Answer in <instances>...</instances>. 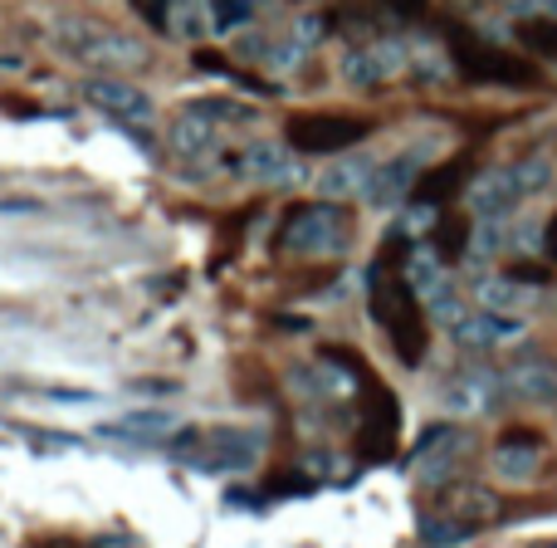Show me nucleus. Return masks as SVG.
I'll list each match as a JSON object with an SVG mask.
<instances>
[{
	"mask_svg": "<svg viewBox=\"0 0 557 548\" xmlns=\"http://www.w3.org/2000/svg\"><path fill=\"white\" fill-rule=\"evenodd\" d=\"M0 211H39V202H0Z\"/></svg>",
	"mask_w": 557,
	"mask_h": 548,
	"instance_id": "obj_34",
	"label": "nucleus"
},
{
	"mask_svg": "<svg viewBox=\"0 0 557 548\" xmlns=\"http://www.w3.org/2000/svg\"><path fill=\"white\" fill-rule=\"evenodd\" d=\"M172 29L186 39L206 35V15H201V0H172Z\"/></svg>",
	"mask_w": 557,
	"mask_h": 548,
	"instance_id": "obj_28",
	"label": "nucleus"
},
{
	"mask_svg": "<svg viewBox=\"0 0 557 548\" xmlns=\"http://www.w3.org/2000/svg\"><path fill=\"white\" fill-rule=\"evenodd\" d=\"M392 441H396V402L392 392L372 387V402H367V416H362V455L367 461H386Z\"/></svg>",
	"mask_w": 557,
	"mask_h": 548,
	"instance_id": "obj_15",
	"label": "nucleus"
},
{
	"mask_svg": "<svg viewBox=\"0 0 557 548\" xmlns=\"http://www.w3.org/2000/svg\"><path fill=\"white\" fill-rule=\"evenodd\" d=\"M196 113H206L215 127H231V123H255V108L240 103V98H196Z\"/></svg>",
	"mask_w": 557,
	"mask_h": 548,
	"instance_id": "obj_24",
	"label": "nucleus"
},
{
	"mask_svg": "<svg viewBox=\"0 0 557 548\" xmlns=\"http://www.w3.org/2000/svg\"><path fill=\"white\" fill-rule=\"evenodd\" d=\"M137 392H176V382H152V377H143V382H137Z\"/></svg>",
	"mask_w": 557,
	"mask_h": 548,
	"instance_id": "obj_33",
	"label": "nucleus"
},
{
	"mask_svg": "<svg viewBox=\"0 0 557 548\" xmlns=\"http://www.w3.org/2000/svg\"><path fill=\"white\" fill-rule=\"evenodd\" d=\"M450 333L460 348H494V343H504V338H519L523 318L499 314V308H484V314H465L460 324H450Z\"/></svg>",
	"mask_w": 557,
	"mask_h": 548,
	"instance_id": "obj_14",
	"label": "nucleus"
},
{
	"mask_svg": "<svg viewBox=\"0 0 557 548\" xmlns=\"http://www.w3.org/2000/svg\"><path fill=\"white\" fill-rule=\"evenodd\" d=\"M255 20V0H211V29L215 35H235Z\"/></svg>",
	"mask_w": 557,
	"mask_h": 548,
	"instance_id": "obj_25",
	"label": "nucleus"
},
{
	"mask_svg": "<svg viewBox=\"0 0 557 548\" xmlns=\"http://www.w3.org/2000/svg\"><path fill=\"white\" fill-rule=\"evenodd\" d=\"M376 167L367 162V157H343V162H333L323 176H318V192L327 196V202H343V196H362L367 182H372Z\"/></svg>",
	"mask_w": 557,
	"mask_h": 548,
	"instance_id": "obj_18",
	"label": "nucleus"
},
{
	"mask_svg": "<svg viewBox=\"0 0 557 548\" xmlns=\"http://www.w3.org/2000/svg\"><path fill=\"white\" fill-rule=\"evenodd\" d=\"M54 39L69 59H78V64L133 69L147 59V49L137 45L133 35H123V29H113V25H98V20H59Z\"/></svg>",
	"mask_w": 557,
	"mask_h": 548,
	"instance_id": "obj_3",
	"label": "nucleus"
},
{
	"mask_svg": "<svg viewBox=\"0 0 557 548\" xmlns=\"http://www.w3.org/2000/svg\"><path fill=\"white\" fill-rule=\"evenodd\" d=\"M367 304H372V318L382 324V333L392 338L396 357L406 367H416L425 357V314H421V294L411 289L406 270L396 275L392 260H376L372 265V284H367Z\"/></svg>",
	"mask_w": 557,
	"mask_h": 548,
	"instance_id": "obj_1",
	"label": "nucleus"
},
{
	"mask_svg": "<svg viewBox=\"0 0 557 548\" xmlns=\"http://www.w3.org/2000/svg\"><path fill=\"white\" fill-rule=\"evenodd\" d=\"M523 39H529V45H539L543 54L557 59V25H523Z\"/></svg>",
	"mask_w": 557,
	"mask_h": 548,
	"instance_id": "obj_30",
	"label": "nucleus"
},
{
	"mask_svg": "<svg viewBox=\"0 0 557 548\" xmlns=\"http://www.w3.org/2000/svg\"><path fill=\"white\" fill-rule=\"evenodd\" d=\"M94 548H133L127 539H103V544H94Z\"/></svg>",
	"mask_w": 557,
	"mask_h": 548,
	"instance_id": "obj_35",
	"label": "nucleus"
},
{
	"mask_svg": "<svg viewBox=\"0 0 557 548\" xmlns=\"http://www.w3.org/2000/svg\"><path fill=\"white\" fill-rule=\"evenodd\" d=\"M509 172H513V182H519V192H523V196L543 192V186L553 182V167L543 162V157H529V162H513Z\"/></svg>",
	"mask_w": 557,
	"mask_h": 548,
	"instance_id": "obj_26",
	"label": "nucleus"
},
{
	"mask_svg": "<svg viewBox=\"0 0 557 548\" xmlns=\"http://www.w3.org/2000/svg\"><path fill=\"white\" fill-rule=\"evenodd\" d=\"M504 251V221H480V231H470V255L474 260H490Z\"/></svg>",
	"mask_w": 557,
	"mask_h": 548,
	"instance_id": "obj_29",
	"label": "nucleus"
},
{
	"mask_svg": "<svg viewBox=\"0 0 557 548\" xmlns=\"http://www.w3.org/2000/svg\"><path fill=\"white\" fill-rule=\"evenodd\" d=\"M465 441H470V436H465L460 426H431V431L416 441V451H411V471L421 475L425 485H441L445 475H450L455 455L465 451Z\"/></svg>",
	"mask_w": 557,
	"mask_h": 548,
	"instance_id": "obj_9",
	"label": "nucleus"
},
{
	"mask_svg": "<svg viewBox=\"0 0 557 548\" xmlns=\"http://www.w3.org/2000/svg\"><path fill=\"white\" fill-rule=\"evenodd\" d=\"M406 279H411V289L425 299V304H435V299L450 294V279H445V260L435 251H416L406 255Z\"/></svg>",
	"mask_w": 557,
	"mask_h": 548,
	"instance_id": "obj_20",
	"label": "nucleus"
},
{
	"mask_svg": "<svg viewBox=\"0 0 557 548\" xmlns=\"http://www.w3.org/2000/svg\"><path fill=\"white\" fill-rule=\"evenodd\" d=\"M172 426H176L172 412H162V406H143V412L123 416V422H108L103 436H113V441H133V446H152V441H162Z\"/></svg>",
	"mask_w": 557,
	"mask_h": 548,
	"instance_id": "obj_17",
	"label": "nucleus"
},
{
	"mask_svg": "<svg viewBox=\"0 0 557 548\" xmlns=\"http://www.w3.org/2000/svg\"><path fill=\"white\" fill-rule=\"evenodd\" d=\"M519 202H523V192H519V182H513L509 167H494V172H484L480 182L470 186V206H474L480 221H504Z\"/></svg>",
	"mask_w": 557,
	"mask_h": 548,
	"instance_id": "obj_12",
	"label": "nucleus"
},
{
	"mask_svg": "<svg viewBox=\"0 0 557 548\" xmlns=\"http://www.w3.org/2000/svg\"><path fill=\"white\" fill-rule=\"evenodd\" d=\"M176 455H182L191 471L201 475H245L255 461H260L264 451V436L260 431H182V441L172 446Z\"/></svg>",
	"mask_w": 557,
	"mask_h": 548,
	"instance_id": "obj_2",
	"label": "nucleus"
},
{
	"mask_svg": "<svg viewBox=\"0 0 557 548\" xmlns=\"http://www.w3.org/2000/svg\"><path fill=\"white\" fill-rule=\"evenodd\" d=\"M455 186H460V162L445 167V172H435V176H425V182H416V196H421L425 206H435V202H445Z\"/></svg>",
	"mask_w": 557,
	"mask_h": 548,
	"instance_id": "obj_27",
	"label": "nucleus"
},
{
	"mask_svg": "<svg viewBox=\"0 0 557 548\" xmlns=\"http://www.w3.org/2000/svg\"><path fill=\"white\" fill-rule=\"evenodd\" d=\"M221 133H225V127H215L211 118L196 113V108L186 103L182 113H176V123H172V153L176 157H191V162H196V157H211L215 143H221Z\"/></svg>",
	"mask_w": 557,
	"mask_h": 548,
	"instance_id": "obj_16",
	"label": "nucleus"
},
{
	"mask_svg": "<svg viewBox=\"0 0 557 548\" xmlns=\"http://www.w3.org/2000/svg\"><path fill=\"white\" fill-rule=\"evenodd\" d=\"M480 299H484V308H499V314H519L523 304H529V289L519 284V279H484L480 284Z\"/></svg>",
	"mask_w": 557,
	"mask_h": 548,
	"instance_id": "obj_22",
	"label": "nucleus"
},
{
	"mask_svg": "<svg viewBox=\"0 0 557 548\" xmlns=\"http://www.w3.org/2000/svg\"><path fill=\"white\" fill-rule=\"evenodd\" d=\"M543 255H548V260L557 265V216H553L548 226H543Z\"/></svg>",
	"mask_w": 557,
	"mask_h": 548,
	"instance_id": "obj_32",
	"label": "nucleus"
},
{
	"mask_svg": "<svg viewBox=\"0 0 557 548\" xmlns=\"http://www.w3.org/2000/svg\"><path fill=\"white\" fill-rule=\"evenodd\" d=\"M513 10H523V15H548L557 20V0H509Z\"/></svg>",
	"mask_w": 557,
	"mask_h": 548,
	"instance_id": "obj_31",
	"label": "nucleus"
},
{
	"mask_svg": "<svg viewBox=\"0 0 557 548\" xmlns=\"http://www.w3.org/2000/svg\"><path fill=\"white\" fill-rule=\"evenodd\" d=\"M431 251L441 255L445 265H455L460 255H470V226H465L460 216H445L441 231H435V245H431Z\"/></svg>",
	"mask_w": 557,
	"mask_h": 548,
	"instance_id": "obj_23",
	"label": "nucleus"
},
{
	"mask_svg": "<svg viewBox=\"0 0 557 548\" xmlns=\"http://www.w3.org/2000/svg\"><path fill=\"white\" fill-rule=\"evenodd\" d=\"M539 451H543V436L539 431H504L499 446H494V475L499 480H529L539 471Z\"/></svg>",
	"mask_w": 557,
	"mask_h": 548,
	"instance_id": "obj_13",
	"label": "nucleus"
},
{
	"mask_svg": "<svg viewBox=\"0 0 557 548\" xmlns=\"http://www.w3.org/2000/svg\"><path fill=\"white\" fill-rule=\"evenodd\" d=\"M474 529H480V520H470V514H425L421 520V539L431 548H455L470 539Z\"/></svg>",
	"mask_w": 557,
	"mask_h": 548,
	"instance_id": "obj_21",
	"label": "nucleus"
},
{
	"mask_svg": "<svg viewBox=\"0 0 557 548\" xmlns=\"http://www.w3.org/2000/svg\"><path fill=\"white\" fill-rule=\"evenodd\" d=\"M548 548H557V544H548Z\"/></svg>",
	"mask_w": 557,
	"mask_h": 548,
	"instance_id": "obj_36",
	"label": "nucleus"
},
{
	"mask_svg": "<svg viewBox=\"0 0 557 548\" xmlns=\"http://www.w3.org/2000/svg\"><path fill=\"white\" fill-rule=\"evenodd\" d=\"M367 123L347 113H308L288 123V147L294 153H343V147L362 143Z\"/></svg>",
	"mask_w": 557,
	"mask_h": 548,
	"instance_id": "obj_5",
	"label": "nucleus"
},
{
	"mask_svg": "<svg viewBox=\"0 0 557 548\" xmlns=\"http://www.w3.org/2000/svg\"><path fill=\"white\" fill-rule=\"evenodd\" d=\"M406 69V49L401 45H367V49H347L343 59V78L352 88H376L386 78H396Z\"/></svg>",
	"mask_w": 557,
	"mask_h": 548,
	"instance_id": "obj_10",
	"label": "nucleus"
},
{
	"mask_svg": "<svg viewBox=\"0 0 557 548\" xmlns=\"http://www.w3.org/2000/svg\"><path fill=\"white\" fill-rule=\"evenodd\" d=\"M499 392H504L499 373H490V367H470V373L450 377V382L441 387V402H445V412H455V416H474V412H490V406L499 402Z\"/></svg>",
	"mask_w": 557,
	"mask_h": 548,
	"instance_id": "obj_8",
	"label": "nucleus"
},
{
	"mask_svg": "<svg viewBox=\"0 0 557 548\" xmlns=\"http://www.w3.org/2000/svg\"><path fill=\"white\" fill-rule=\"evenodd\" d=\"M84 98L98 108V113H108L113 123H127V127H137V123H152V98L143 94V88H133V84H123V78H88L84 84Z\"/></svg>",
	"mask_w": 557,
	"mask_h": 548,
	"instance_id": "obj_7",
	"label": "nucleus"
},
{
	"mask_svg": "<svg viewBox=\"0 0 557 548\" xmlns=\"http://www.w3.org/2000/svg\"><path fill=\"white\" fill-rule=\"evenodd\" d=\"M347 241H352V216L333 202L298 206V211H288L284 231H278V245L294 255H343Z\"/></svg>",
	"mask_w": 557,
	"mask_h": 548,
	"instance_id": "obj_4",
	"label": "nucleus"
},
{
	"mask_svg": "<svg viewBox=\"0 0 557 548\" xmlns=\"http://www.w3.org/2000/svg\"><path fill=\"white\" fill-rule=\"evenodd\" d=\"M416 172H421V153L392 157L386 167H376V172H372V182H367L362 196H367L372 206H382V211H392V206H401L406 192L416 186Z\"/></svg>",
	"mask_w": 557,
	"mask_h": 548,
	"instance_id": "obj_11",
	"label": "nucleus"
},
{
	"mask_svg": "<svg viewBox=\"0 0 557 548\" xmlns=\"http://www.w3.org/2000/svg\"><path fill=\"white\" fill-rule=\"evenodd\" d=\"M221 162L231 167L235 176H250V182H260V186H294L298 176H304L298 157L288 153L284 143H250L245 153H231V157H221Z\"/></svg>",
	"mask_w": 557,
	"mask_h": 548,
	"instance_id": "obj_6",
	"label": "nucleus"
},
{
	"mask_svg": "<svg viewBox=\"0 0 557 548\" xmlns=\"http://www.w3.org/2000/svg\"><path fill=\"white\" fill-rule=\"evenodd\" d=\"M504 387H509L513 397H523V402H557V367L533 357V363L513 367V373L504 377Z\"/></svg>",
	"mask_w": 557,
	"mask_h": 548,
	"instance_id": "obj_19",
	"label": "nucleus"
}]
</instances>
